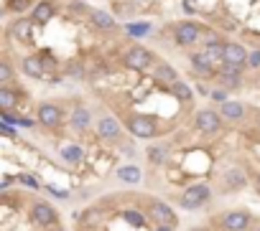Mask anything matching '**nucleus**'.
Listing matches in <instances>:
<instances>
[{
    "label": "nucleus",
    "instance_id": "f257e3e1",
    "mask_svg": "<svg viewBox=\"0 0 260 231\" xmlns=\"http://www.w3.org/2000/svg\"><path fill=\"white\" fill-rule=\"evenodd\" d=\"M209 196H212V190H209V185H207V183L189 185L187 190H184V196H181V206H184V208H189V211H194V208L204 206V203L209 201Z\"/></svg>",
    "mask_w": 260,
    "mask_h": 231
},
{
    "label": "nucleus",
    "instance_id": "f03ea898",
    "mask_svg": "<svg viewBox=\"0 0 260 231\" xmlns=\"http://www.w3.org/2000/svg\"><path fill=\"white\" fill-rule=\"evenodd\" d=\"M199 36H202V28L194 21H181L174 28V38H176L179 46H194L199 41Z\"/></svg>",
    "mask_w": 260,
    "mask_h": 231
},
{
    "label": "nucleus",
    "instance_id": "7ed1b4c3",
    "mask_svg": "<svg viewBox=\"0 0 260 231\" xmlns=\"http://www.w3.org/2000/svg\"><path fill=\"white\" fill-rule=\"evenodd\" d=\"M123 64H125L128 69L143 71V69H148V66L153 64V54L148 51V49H143V46H133V49L123 56Z\"/></svg>",
    "mask_w": 260,
    "mask_h": 231
},
{
    "label": "nucleus",
    "instance_id": "20e7f679",
    "mask_svg": "<svg viewBox=\"0 0 260 231\" xmlns=\"http://www.w3.org/2000/svg\"><path fill=\"white\" fill-rule=\"evenodd\" d=\"M128 130L135 135V137H153L156 135V120L148 117V114H133L128 120Z\"/></svg>",
    "mask_w": 260,
    "mask_h": 231
},
{
    "label": "nucleus",
    "instance_id": "39448f33",
    "mask_svg": "<svg viewBox=\"0 0 260 231\" xmlns=\"http://www.w3.org/2000/svg\"><path fill=\"white\" fill-rule=\"evenodd\" d=\"M219 183H222V190H225V193H235V190L247 185V173L242 168H230V170L222 173Z\"/></svg>",
    "mask_w": 260,
    "mask_h": 231
},
{
    "label": "nucleus",
    "instance_id": "423d86ee",
    "mask_svg": "<svg viewBox=\"0 0 260 231\" xmlns=\"http://www.w3.org/2000/svg\"><path fill=\"white\" fill-rule=\"evenodd\" d=\"M39 122H41L44 127H49V130L61 127V122H64V112H61V107H56V104H51V102L39 104Z\"/></svg>",
    "mask_w": 260,
    "mask_h": 231
},
{
    "label": "nucleus",
    "instance_id": "0eeeda50",
    "mask_svg": "<svg viewBox=\"0 0 260 231\" xmlns=\"http://www.w3.org/2000/svg\"><path fill=\"white\" fill-rule=\"evenodd\" d=\"M194 125H197L199 132H204V135H214V132H219V127H222V114H217L214 109H202V112L197 114Z\"/></svg>",
    "mask_w": 260,
    "mask_h": 231
},
{
    "label": "nucleus",
    "instance_id": "6e6552de",
    "mask_svg": "<svg viewBox=\"0 0 260 231\" xmlns=\"http://www.w3.org/2000/svg\"><path fill=\"white\" fill-rule=\"evenodd\" d=\"M31 218L39 223V226H44V228H49V226H54L56 223V211H54V206L51 203H46V201H39V203H33L31 206Z\"/></svg>",
    "mask_w": 260,
    "mask_h": 231
},
{
    "label": "nucleus",
    "instance_id": "1a4fd4ad",
    "mask_svg": "<svg viewBox=\"0 0 260 231\" xmlns=\"http://www.w3.org/2000/svg\"><path fill=\"white\" fill-rule=\"evenodd\" d=\"M219 84L225 87V89H237L242 84V66L222 64L219 66Z\"/></svg>",
    "mask_w": 260,
    "mask_h": 231
},
{
    "label": "nucleus",
    "instance_id": "9d476101",
    "mask_svg": "<svg viewBox=\"0 0 260 231\" xmlns=\"http://www.w3.org/2000/svg\"><path fill=\"white\" fill-rule=\"evenodd\" d=\"M219 223H222V228H225V231H247L250 213L247 211H230V213H225V216L219 218Z\"/></svg>",
    "mask_w": 260,
    "mask_h": 231
},
{
    "label": "nucleus",
    "instance_id": "9b49d317",
    "mask_svg": "<svg viewBox=\"0 0 260 231\" xmlns=\"http://www.w3.org/2000/svg\"><path fill=\"white\" fill-rule=\"evenodd\" d=\"M247 59H250V54L245 51V46H240V44H235V41H227V49H225V64L247 66Z\"/></svg>",
    "mask_w": 260,
    "mask_h": 231
},
{
    "label": "nucleus",
    "instance_id": "f8f14e48",
    "mask_svg": "<svg viewBox=\"0 0 260 231\" xmlns=\"http://www.w3.org/2000/svg\"><path fill=\"white\" fill-rule=\"evenodd\" d=\"M151 216L156 223H163V226H176V213L171 211V206L161 203V201H153L151 203Z\"/></svg>",
    "mask_w": 260,
    "mask_h": 231
},
{
    "label": "nucleus",
    "instance_id": "ddd939ff",
    "mask_svg": "<svg viewBox=\"0 0 260 231\" xmlns=\"http://www.w3.org/2000/svg\"><path fill=\"white\" fill-rule=\"evenodd\" d=\"M21 69H23L26 76H31V79H44V74H46V66H44L41 56H26L21 61Z\"/></svg>",
    "mask_w": 260,
    "mask_h": 231
},
{
    "label": "nucleus",
    "instance_id": "4468645a",
    "mask_svg": "<svg viewBox=\"0 0 260 231\" xmlns=\"http://www.w3.org/2000/svg\"><path fill=\"white\" fill-rule=\"evenodd\" d=\"M97 135H100L102 140H118V137H120V122L107 114V117H102L100 125H97Z\"/></svg>",
    "mask_w": 260,
    "mask_h": 231
},
{
    "label": "nucleus",
    "instance_id": "2eb2a0df",
    "mask_svg": "<svg viewBox=\"0 0 260 231\" xmlns=\"http://www.w3.org/2000/svg\"><path fill=\"white\" fill-rule=\"evenodd\" d=\"M54 3L51 0H41V3H36L33 6V11H31V18H33V23H49L51 18H54Z\"/></svg>",
    "mask_w": 260,
    "mask_h": 231
},
{
    "label": "nucleus",
    "instance_id": "dca6fc26",
    "mask_svg": "<svg viewBox=\"0 0 260 231\" xmlns=\"http://www.w3.org/2000/svg\"><path fill=\"white\" fill-rule=\"evenodd\" d=\"M90 122H92V114H90V109H87V107H74L69 125H71L74 130H77V132H84V130L90 127Z\"/></svg>",
    "mask_w": 260,
    "mask_h": 231
},
{
    "label": "nucleus",
    "instance_id": "f3484780",
    "mask_svg": "<svg viewBox=\"0 0 260 231\" xmlns=\"http://www.w3.org/2000/svg\"><path fill=\"white\" fill-rule=\"evenodd\" d=\"M225 49H227V41H219V38H212V41L207 44V49H204V54L212 59V64L217 66H222L225 64Z\"/></svg>",
    "mask_w": 260,
    "mask_h": 231
},
{
    "label": "nucleus",
    "instance_id": "a211bd4d",
    "mask_svg": "<svg viewBox=\"0 0 260 231\" xmlns=\"http://www.w3.org/2000/svg\"><path fill=\"white\" fill-rule=\"evenodd\" d=\"M90 23H92L97 31H115V28H118L115 18L110 16V13H105V11H92V13H90Z\"/></svg>",
    "mask_w": 260,
    "mask_h": 231
},
{
    "label": "nucleus",
    "instance_id": "6ab92c4d",
    "mask_svg": "<svg viewBox=\"0 0 260 231\" xmlns=\"http://www.w3.org/2000/svg\"><path fill=\"white\" fill-rule=\"evenodd\" d=\"M192 66L202 76H212L214 74V64H212V59L207 54H192Z\"/></svg>",
    "mask_w": 260,
    "mask_h": 231
},
{
    "label": "nucleus",
    "instance_id": "aec40b11",
    "mask_svg": "<svg viewBox=\"0 0 260 231\" xmlns=\"http://www.w3.org/2000/svg\"><path fill=\"white\" fill-rule=\"evenodd\" d=\"M31 28H33V18H16L11 23V33L16 38H21V41H26V38L31 36Z\"/></svg>",
    "mask_w": 260,
    "mask_h": 231
},
{
    "label": "nucleus",
    "instance_id": "412c9836",
    "mask_svg": "<svg viewBox=\"0 0 260 231\" xmlns=\"http://www.w3.org/2000/svg\"><path fill=\"white\" fill-rule=\"evenodd\" d=\"M153 76H156V82H163V84L179 82V74H176V69H174L171 64H158L156 71H153Z\"/></svg>",
    "mask_w": 260,
    "mask_h": 231
},
{
    "label": "nucleus",
    "instance_id": "4be33fe9",
    "mask_svg": "<svg viewBox=\"0 0 260 231\" xmlns=\"http://www.w3.org/2000/svg\"><path fill=\"white\" fill-rule=\"evenodd\" d=\"M222 117H225V120H242L245 117V104H240V102H222Z\"/></svg>",
    "mask_w": 260,
    "mask_h": 231
},
{
    "label": "nucleus",
    "instance_id": "5701e85b",
    "mask_svg": "<svg viewBox=\"0 0 260 231\" xmlns=\"http://www.w3.org/2000/svg\"><path fill=\"white\" fill-rule=\"evenodd\" d=\"M118 178H120L123 183L135 185V183H140L143 173H140V168H138V165H123V168H118Z\"/></svg>",
    "mask_w": 260,
    "mask_h": 231
},
{
    "label": "nucleus",
    "instance_id": "b1692460",
    "mask_svg": "<svg viewBox=\"0 0 260 231\" xmlns=\"http://www.w3.org/2000/svg\"><path fill=\"white\" fill-rule=\"evenodd\" d=\"M171 92L176 94V99H179V102H187V104H189V102L194 99V92H192V87H189L187 82H181V79L171 84Z\"/></svg>",
    "mask_w": 260,
    "mask_h": 231
},
{
    "label": "nucleus",
    "instance_id": "393cba45",
    "mask_svg": "<svg viewBox=\"0 0 260 231\" xmlns=\"http://www.w3.org/2000/svg\"><path fill=\"white\" fill-rule=\"evenodd\" d=\"M0 107L3 109H16L18 107V92H13L11 87H0Z\"/></svg>",
    "mask_w": 260,
    "mask_h": 231
},
{
    "label": "nucleus",
    "instance_id": "a878e982",
    "mask_svg": "<svg viewBox=\"0 0 260 231\" xmlns=\"http://www.w3.org/2000/svg\"><path fill=\"white\" fill-rule=\"evenodd\" d=\"M61 158H64L66 163H82L84 152H82L79 145H64V147H61Z\"/></svg>",
    "mask_w": 260,
    "mask_h": 231
},
{
    "label": "nucleus",
    "instance_id": "bb28decb",
    "mask_svg": "<svg viewBox=\"0 0 260 231\" xmlns=\"http://www.w3.org/2000/svg\"><path fill=\"white\" fill-rule=\"evenodd\" d=\"M148 160H151L153 165H166V163H168V150H166L163 145L151 147V150H148Z\"/></svg>",
    "mask_w": 260,
    "mask_h": 231
},
{
    "label": "nucleus",
    "instance_id": "cd10ccee",
    "mask_svg": "<svg viewBox=\"0 0 260 231\" xmlns=\"http://www.w3.org/2000/svg\"><path fill=\"white\" fill-rule=\"evenodd\" d=\"M13 82V66H11V61H0V84L3 87H8Z\"/></svg>",
    "mask_w": 260,
    "mask_h": 231
},
{
    "label": "nucleus",
    "instance_id": "c85d7f7f",
    "mask_svg": "<svg viewBox=\"0 0 260 231\" xmlns=\"http://www.w3.org/2000/svg\"><path fill=\"white\" fill-rule=\"evenodd\" d=\"M123 218L130 223V226H135V228H140V226H145V218H143V213H138V211H123Z\"/></svg>",
    "mask_w": 260,
    "mask_h": 231
},
{
    "label": "nucleus",
    "instance_id": "c756f323",
    "mask_svg": "<svg viewBox=\"0 0 260 231\" xmlns=\"http://www.w3.org/2000/svg\"><path fill=\"white\" fill-rule=\"evenodd\" d=\"M66 74L71 76V79H84V66H82L79 61H71V64L66 66Z\"/></svg>",
    "mask_w": 260,
    "mask_h": 231
},
{
    "label": "nucleus",
    "instance_id": "7c9ffc66",
    "mask_svg": "<svg viewBox=\"0 0 260 231\" xmlns=\"http://www.w3.org/2000/svg\"><path fill=\"white\" fill-rule=\"evenodd\" d=\"M125 31H128L130 36H145L148 31H151V26H148V23H135V26H133V23H128V26H125Z\"/></svg>",
    "mask_w": 260,
    "mask_h": 231
},
{
    "label": "nucleus",
    "instance_id": "2f4dec72",
    "mask_svg": "<svg viewBox=\"0 0 260 231\" xmlns=\"http://www.w3.org/2000/svg\"><path fill=\"white\" fill-rule=\"evenodd\" d=\"M8 11H26L28 8V0H8Z\"/></svg>",
    "mask_w": 260,
    "mask_h": 231
},
{
    "label": "nucleus",
    "instance_id": "473e14b6",
    "mask_svg": "<svg viewBox=\"0 0 260 231\" xmlns=\"http://www.w3.org/2000/svg\"><path fill=\"white\" fill-rule=\"evenodd\" d=\"M18 180H21L23 185H28V188H33V190H36V188H41L39 183H36V178H33V175H26V173H23V175H18Z\"/></svg>",
    "mask_w": 260,
    "mask_h": 231
},
{
    "label": "nucleus",
    "instance_id": "72a5a7b5",
    "mask_svg": "<svg viewBox=\"0 0 260 231\" xmlns=\"http://www.w3.org/2000/svg\"><path fill=\"white\" fill-rule=\"evenodd\" d=\"M247 66H250V69H260V51H252V54H250Z\"/></svg>",
    "mask_w": 260,
    "mask_h": 231
},
{
    "label": "nucleus",
    "instance_id": "f704fd0d",
    "mask_svg": "<svg viewBox=\"0 0 260 231\" xmlns=\"http://www.w3.org/2000/svg\"><path fill=\"white\" fill-rule=\"evenodd\" d=\"M212 99H214V102H227V89H217V92H212Z\"/></svg>",
    "mask_w": 260,
    "mask_h": 231
},
{
    "label": "nucleus",
    "instance_id": "c9c22d12",
    "mask_svg": "<svg viewBox=\"0 0 260 231\" xmlns=\"http://www.w3.org/2000/svg\"><path fill=\"white\" fill-rule=\"evenodd\" d=\"M18 127H33V120H28V117H18Z\"/></svg>",
    "mask_w": 260,
    "mask_h": 231
},
{
    "label": "nucleus",
    "instance_id": "e433bc0d",
    "mask_svg": "<svg viewBox=\"0 0 260 231\" xmlns=\"http://www.w3.org/2000/svg\"><path fill=\"white\" fill-rule=\"evenodd\" d=\"M0 130H3V135H6V137H13V135H16V132H13V127H11V125H6V122H3V127H0Z\"/></svg>",
    "mask_w": 260,
    "mask_h": 231
},
{
    "label": "nucleus",
    "instance_id": "4c0bfd02",
    "mask_svg": "<svg viewBox=\"0 0 260 231\" xmlns=\"http://www.w3.org/2000/svg\"><path fill=\"white\" fill-rule=\"evenodd\" d=\"M133 3H135V8H148V6H151V0H133Z\"/></svg>",
    "mask_w": 260,
    "mask_h": 231
},
{
    "label": "nucleus",
    "instance_id": "58836bf2",
    "mask_svg": "<svg viewBox=\"0 0 260 231\" xmlns=\"http://www.w3.org/2000/svg\"><path fill=\"white\" fill-rule=\"evenodd\" d=\"M156 231H174V226H163V223H158V228Z\"/></svg>",
    "mask_w": 260,
    "mask_h": 231
},
{
    "label": "nucleus",
    "instance_id": "ea45409f",
    "mask_svg": "<svg viewBox=\"0 0 260 231\" xmlns=\"http://www.w3.org/2000/svg\"><path fill=\"white\" fill-rule=\"evenodd\" d=\"M194 231H204V228H194Z\"/></svg>",
    "mask_w": 260,
    "mask_h": 231
},
{
    "label": "nucleus",
    "instance_id": "a19ab883",
    "mask_svg": "<svg viewBox=\"0 0 260 231\" xmlns=\"http://www.w3.org/2000/svg\"><path fill=\"white\" fill-rule=\"evenodd\" d=\"M255 231H260V228H255Z\"/></svg>",
    "mask_w": 260,
    "mask_h": 231
}]
</instances>
